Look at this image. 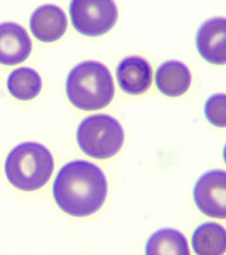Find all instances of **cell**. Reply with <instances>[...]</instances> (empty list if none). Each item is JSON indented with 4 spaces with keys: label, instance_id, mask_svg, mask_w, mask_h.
<instances>
[{
    "label": "cell",
    "instance_id": "4",
    "mask_svg": "<svg viewBox=\"0 0 226 255\" xmlns=\"http://www.w3.org/2000/svg\"><path fill=\"white\" fill-rule=\"evenodd\" d=\"M77 142L85 155L98 160L109 159L124 145V128L112 116L90 115L78 127Z\"/></svg>",
    "mask_w": 226,
    "mask_h": 255
},
{
    "label": "cell",
    "instance_id": "15",
    "mask_svg": "<svg viewBox=\"0 0 226 255\" xmlns=\"http://www.w3.org/2000/svg\"><path fill=\"white\" fill-rule=\"evenodd\" d=\"M207 120L214 126L225 128L226 126V94H217L208 99L204 108Z\"/></svg>",
    "mask_w": 226,
    "mask_h": 255
},
{
    "label": "cell",
    "instance_id": "10",
    "mask_svg": "<svg viewBox=\"0 0 226 255\" xmlns=\"http://www.w3.org/2000/svg\"><path fill=\"white\" fill-rule=\"evenodd\" d=\"M117 79L124 93L142 95L151 85L152 69L143 58L128 57L118 65Z\"/></svg>",
    "mask_w": 226,
    "mask_h": 255
},
{
    "label": "cell",
    "instance_id": "2",
    "mask_svg": "<svg viewBox=\"0 0 226 255\" xmlns=\"http://www.w3.org/2000/svg\"><path fill=\"white\" fill-rule=\"evenodd\" d=\"M66 94L70 103L83 111L99 110L110 105L115 96L113 77L98 62L77 64L68 74Z\"/></svg>",
    "mask_w": 226,
    "mask_h": 255
},
{
    "label": "cell",
    "instance_id": "11",
    "mask_svg": "<svg viewBox=\"0 0 226 255\" xmlns=\"http://www.w3.org/2000/svg\"><path fill=\"white\" fill-rule=\"evenodd\" d=\"M191 84V74L185 64L168 61L155 73V85L165 96L176 98L184 95Z\"/></svg>",
    "mask_w": 226,
    "mask_h": 255
},
{
    "label": "cell",
    "instance_id": "8",
    "mask_svg": "<svg viewBox=\"0 0 226 255\" xmlns=\"http://www.w3.org/2000/svg\"><path fill=\"white\" fill-rule=\"evenodd\" d=\"M32 50L31 39L18 23H0V64L15 65L23 63Z\"/></svg>",
    "mask_w": 226,
    "mask_h": 255
},
{
    "label": "cell",
    "instance_id": "7",
    "mask_svg": "<svg viewBox=\"0 0 226 255\" xmlns=\"http://www.w3.org/2000/svg\"><path fill=\"white\" fill-rule=\"evenodd\" d=\"M196 47L206 62L218 65L226 64V18L217 17L203 22L196 34Z\"/></svg>",
    "mask_w": 226,
    "mask_h": 255
},
{
    "label": "cell",
    "instance_id": "3",
    "mask_svg": "<svg viewBox=\"0 0 226 255\" xmlns=\"http://www.w3.org/2000/svg\"><path fill=\"white\" fill-rule=\"evenodd\" d=\"M55 161L50 150L38 142H23L6 158L5 173L8 181L21 191H36L50 180Z\"/></svg>",
    "mask_w": 226,
    "mask_h": 255
},
{
    "label": "cell",
    "instance_id": "9",
    "mask_svg": "<svg viewBox=\"0 0 226 255\" xmlns=\"http://www.w3.org/2000/svg\"><path fill=\"white\" fill-rule=\"evenodd\" d=\"M29 26L37 40L55 42L64 35L68 21L62 8L56 5H44L32 13Z\"/></svg>",
    "mask_w": 226,
    "mask_h": 255
},
{
    "label": "cell",
    "instance_id": "14",
    "mask_svg": "<svg viewBox=\"0 0 226 255\" xmlns=\"http://www.w3.org/2000/svg\"><path fill=\"white\" fill-rule=\"evenodd\" d=\"M9 93L20 101L35 99L41 92L40 75L29 67H20L11 72L7 80Z\"/></svg>",
    "mask_w": 226,
    "mask_h": 255
},
{
    "label": "cell",
    "instance_id": "5",
    "mask_svg": "<svg viewBox=\"0 0 226 255\" xmlns=\"http://www.w3.org/2000/svg\"><path fill=\"white\" fill-rule=\"evenodd\" d=\"M69 12L75 29L90 37L109 32L119 17L116 3L110 0H74L70 3Z\"/></svg>",
    "mask_w": 226,
    "mask_h": 255
},
{
    "label": "cell",
    "instance_id": "1",
    "mask_svg": "<svg viewBox=\"0 0 226 255\" xmlns=\"http://www.w3.org/2000/svg\"><path fill=\"white\" fill-rule=\"evenodd\" d=\"M108 193L107 179L96 165L77 160L63 166L53 186V195L62 212L84 217L102 208Z\"/></svg>",
    "mask_w": 226,
    "mask_h": 255
},
{
    "label": "cell",
    "instance_id": "13",
    "mask_svg": "<svg viewBox=\"0 0 226 255\" xmlns=\"http://www.w3.org/2000/svg\"><path fill=\"white\" fill-rule=\"evenodd\" d=\"M145 255H190V252L185 235L172 228H165L149 238Z\"/></svg>",
    "mask_w": 226,
    "mask_h": 255
},
{
    "label": "cell",
    "instance_id": "12",
    "mask_svg": "<svg viewBox=\"0 0 226 255\" xmlns=\"http://www.w3.org/2000/svg\"><path fill=\"white\" fill-rule=\"evenodd\" d=\"M191 245L197 255H224L226 251V229L218 223H204L194 231Z\"/></svg>",
    "mask_w": 226,
    "mask_h": 255
},
{
    "label": "cell",
    "instance_id": "6",
    "mask_svg": "<svg viewBox=\"0 0 226 255\" xmlns=\"http://www.w3.org/2000/svg\"><path fill=\"white\" fill-rule=\"evenodd\" d=\"M193 199L198 210L209 217H226V172L210 170L199 177L193 189Z\"/></svg>",
    "mask_w": 226,
    "mask_h": 255
}]
</instances>
